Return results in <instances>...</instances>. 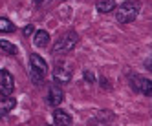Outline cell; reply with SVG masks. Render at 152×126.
Here are the masks:
<instances>
[{"mask_svg": "<svg viewBox=\"0 0 152 126\" xmlns=\"http://www.w3.org/2000/svg\"><path fill=\"white\" fill-rule=\"evenodd\" d=\"M15 90V80L13 75L7 70H0V95L2 97H9Z\"/></svg>", "mask_w": 152, "mask_h": 126, "instance_id": "3957f363", "label": "cell"}, {"mask_svg": "<svg viewBox=\"0 0 152 126\" xmlns=\"http://www.w3.org/2000/svg\"><path fill=\"white\" fill-rule=\"evenodd\" d=\"M29 75H31V79H33L35 84H42V80H44V75H40V73L35 71V70H29Z\"/></svg>", "mask_w": 152, "mask_h": 126, "instance_id": "9a60e30c", "label": "cell"}, {"mask_svg": "<svg viewBox=\"0 0 152 126\" xmlns=\"http://www.w3.org/2000/svg\"><path fill=\"white\" fill-rule=\"evenodd\" d=\"M17 106V99H13L11 95L2 99V102H0V117H6V115H9Z\"/></svg>", "mask_w": 152, "mask_h": 126, "instance_id": "9c48e42d", "label": "cell"}, {"mask_svg": "<svg viewBox=\"0 0 152 126\" xmlns=\"http://www.w3.org/2000/svg\"><path fill=\"white\" fill-rule=\"evenodd\" d=\"M53 124L55 126H72L73 121L64 110H55L53 112Z\"/></svg>", "mask_w": 152, "mask_h": 126, "instance_id": "ba28073f", "label": "cell"}, {"mask_svg": "<svg viewBox=\"0 0 152 126\" xmlns=\"http://www.w3.org/2000/svg\"><path fill=\"white\" fill-rule=\"evenodd\" d=\"M77 42H79V35L75 33V31H66L62 37H59V40L55 42V46H53V53L55 55H62V53H70V51L77 46Z\"/></svg>", "mask_w": 152, "mask_h": 126, "instance_id": "7a4b0ae2", "label": "cell"}, {"mask_svg": "<svg viewBox=\"0 0 152 126\" xmlns=\"http://www.w3.org/2000/svg\"><path fill=\"white\" fill-rule=\"evenodd\" d=\"M62 101H64V91H62V88L57 86V84L50 86L48 95H46V102L50 104V106L57 108V106H61V102H62Z\"/></svg>", "mask_w": 152, "mask_h": 126, "instance_id": "5b68a950", "label": "cell"}, {"mask_svg": "<svg viewBox=\"0 0 152 126\" xmlns=\"http://www.w3.org/2000/svg\"><path fill=\"white\" fill-rule=\"evenodd\" d=\"M0 49H2L4 53H7V55H17V53H18L17 46L11 44L9 40H0Z\"/></svg>", "mask_w": 152, "mask_h": 126, "instance_id": "4fadbf2b", "label": "cell"}, {"mask_svg": "<svg viewBox=\"0 0 152 126\" xmlns=\"http://www.w3.org/2000/svg\"><path fill=\"white\" fill-rule=\"evenodd\" d=\"M83 77H84V80L88 82V84H94V82H95V75H94L90 70H86V71L83 73Z\"/></svg>", "mask_w": 152, "mask_h": 126, "instance_id": "2e32d148", "label": "cell"}, {"mask_svg": "<svg viewBox=\"0 0 152 126\" xmlns=\"http://www.w3.org/2000/svg\"><path fill=\"white\" fill-rule=\"evenodd\" d=\"M46 2H51V0H39V4H46Z\"/></svg>", "mask_w": 152, "mask_h": 126, "instance_id": "ffe728a7", "label": "cell"}, {"mask_svg": "<svg viewBox=\"0 0 152 126\" xmlns=\"http://www.w3.org/2000/svg\"><path fill=\"white\" fill-rule=\"evenodd\" d=\"M145 68H147V70H148V71H150V57H148V59H147V60H145Z\"/></svg>", "mask_w": 152, "mask_h": 126, "instance_id": "d6986e66", "label": "cell"}, {"mask_svg": "<svg viewBox=\"0 0 152 126\" xmlns=\"http://www.w3.org/2000/svg\"><path fill=\"white\" fill-rule=\"evenodd\" d=\"M53 79H55L57 82L61 84H66L72 80V66L66 64V62H61V64L55 66V70H53Z\"/></svg>", "mask_w": 152, "mask_h": 126, "instance_id": "277c9868", "label": "cell"}, {"mask_svg": "<svg viewBox=\"0 0 152 126\" xmlns=\"http://www.w3.org/2000/svg\"><path fill=\"white\" fill-rule=\"evenodd\" d=\"M139 9H141L139 0H126V2H123L115 9V20L119 24L134 22V20L137 18V15H139Z\"/></svg>", "mask_w": 152, "mask_h": 126, "instance_id": "6da1fadb", "label": "cell"}, {"mask_svg": "<svg viewBox=\"0 0 152 126\" xmlns=\"http://www.w3.org/2000/svg\"><path fill=\"white\" fill-rule=\"evenodd\" d=\"M95 122H97V126H112L114 115L110 112H99L97 117H95Z\"/></svg>", "mask_w": 152, "mask_h": 126, "instance_id": "8fae6325", "label": "cell"}, {"mask_svg": "<svg viewBox=\"0 0 152 126\" xmlns=\"http://www.w3.org/2000/svg\"><path fill=\"white\" fill-rule=\"evenodd\" d=\"M33 33H35V26H33V24L24 26V29H22V35H24V37H29V35H33Z\"/></svg>", "mask_w": 152, "mask_h": 126, "instance_id": "e0dca14e", "label": "cell"}, {"mask_svg": "<svg viewBox=\"0 0 152 126\" xmlns=\"http://www.w3.org/2000/svg\"><path fill=\"white\" fill-rule=\"evenodd\" d=\"M95 7L99 13H110L115 9V0H97Z\"/></svg>", "mask_w": 152, "mask_h": 126, "instance_id": "7c38bea8", "label": "cell"}, {"mask_svg": "<svg viewBox=\"0 0 152 126\" xmlns=\"http://www.w3.org/2000/svg\"><path fill=\"white\" fill-rule=\"evenodd\" d=\"M13 29H15V26L11 20L6 17H0V33H13Z\"/></svg>", "mask_w": 152, "mask_h": 126, "instance_id": "5bb4252c", "label": "cell"}, {"mask_svg": "<svg viewBox=\"0 0 152 126\" xmlns=\"http://www.w3.org/2000/svg\"><path fill=\"white\" fill-rule=\"evenodd\" d=\"M33 44H35L37 48H46V46L50 44V33H48V31H44V29H39V31H35Z\"/></svg>", "mask_w": 152, "mask_h": 126, "instance_id": "30bf717a", "label": "cell"}, {"mask_svg": "<svg viewBox=\"0 0 152 126\" xmlns=\"http://www.w3.org/2000/svg\"><path fill=\"white\" fill-rule=\"evenodd\" d=\"M33 2H37V4H39V0H33Z\"/></svg>", "mask_w": 152, "mask_h": 126, "instance_id": "44dd1931", "label": "cell"}, {"mask_svg": "<svg viewBox=\"0 0 152 126\" xmlns=\"http://www.w3.org/2000/svg\"><path fill=\"white\" fill-rule=\"evenodd\" d=\"M101 88H103V90H110V82H108V79L101 77Z\"/></svg>", "mask_w": 152, "mask_h": 126, "instance_id": "ac0fdd59", "label": "cell"}, {"mask_svg": "<svg viewBox=\"0 0 152 126\" xmlns=\"http://www.w3.org/2000/svg\"><path fill=\"white\" fill-rule=\"evenodd\" d=\"M132 86H134V90H137L139 93H143V95H147V97L152 95V82H150V79L134 77L132 79Z\"/></svg>", "mask_w": 152, "mask_h": 126, "instance_id": "8992f818", "label": "cell"}, {"mask_svg": "<svg viewBox=\"0 0 152 126\" xmlns=\"http://www.w3.org/2000/svg\"><path fill=\"white\" fill-rule=\"evenodd\" d=\"M29 64H31V70H35V71L40 73V75L46 77V73H48V62L42 59L40 55L31 53V55H29Z\"/></svg>", "mask_w": 152, "mask_h": 126, "instance_id": "52a82bcc", "label": "cell"}]
</instances>
